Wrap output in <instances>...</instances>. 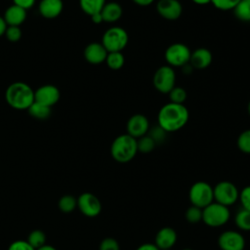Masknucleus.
Wrapping results in <instances>:
<instances>
[{
	"label": "nucleus",
	"mask_w": 250,
	"mask_h": 250,
	"mask_svg": "<svg viewBox=\"0 0 250 250\" xmlns=\"http://www.w3.org/2000/svg\"><path fill=\"white\" fill-rule=\"evenodd\" d=\"M230 217L229 207L213 201L202 209V222L210 228L226 225Z\"/></svg>",
	"instance_id": "nucleus-4"
},
{
	"label": "nucleus",
	"mask_w": 250,
	"mask_h": 250,
	"mask_svg": "<svg viewBox=\"0 0 250 250\" xmlns=\"http://www.w3.org/2000/svg\"><path fill=\"white\" fill-rule=\"evenodd\" d=\"M135 4L142 6V7H146L149 6L150 4H152L154 2V0H132Z\"/></svg>",
	"instance_id": "nucleus-40"
},
{
	"label": "nucleus",
	"mask_w": 250,
	"mask_h": 250,
	"mask_svg": "<svg viewBox=\"0 0 250 250\" xmlns=\"http://www.w3.org/2000/svg\"><path fill=\"white\" fill-rule=\"evenodd\" d=\"M61 97L60 90L51 84L43 85L34 91V102L52 107L55 105Z\"/></svg>",
	"instance_id": "nucleus-12"
},
{
	"label": "nucleus",
	"mask_w": 250,
	"mask_h": 250,
	"mask_svg": "<svg viewBox=\"0 0 250 250\" xmlns=\"http://www.w3.org/2000/svg\"><path fill=\"white\" fill-rule=\"evenodd\" d=\"M76 207H77V199L70 194L63 195L59 200V208L63 213H70Z\"/></svg>",
	"instance_id": "nucleus-27"
},
{
	"label": "nucleus",
	"mask_w": 250,
	"mask_h": 250,
	"mask_svg": "<svg viewBox=\"0 0 250 250\" xmlns=\"http://www.w3.org/2000/svg\"><path fill=\"white\" fill-rule=\"evenodd\" d=\"M188 198L191 205L203 209L214 201L213 187L207 182L198 181L190 187Z\"/></svg>",
	"instance_id": "nucleus-6"
},
{
	"label": "nucleus",
	"mask_w": 250,
	"mask_h": 250,
	"mask_svg": "<svg viewBox=\"0 0 250 250\" xmlns=\"http://www.w3.org/2000/svg\"><path fill=\"white\" fill-rule=\"evenodd\" d=\"M77 206L80 212L90 218L98 216L102 211L100 199L91 192H83L77 199Z\"/></svg>",
	"instance_id": "nucleus-10"
},
{
	"label": "nucleus",
	"mask_w": 250,
	"mask_h": 250,
	"mask_svg": "<svg viewBox=\"0 0 250 250\" xmlns=\"http://www.w3.org/2000/svg\"><path fill=\"white\" fill-rule=\"evenodd\" d=\"M234 223L239 229L249 231L250 230V211L244 208H240L235 214Z\"/></svg>",
	"instance_id": "nucleus-23"
},
{
	"label": "nucleus",
	"mask_w": 250,
	"mask_h": 250,
	"mask_svg": "<svg viewBox=\"0 0 250 250\" xmlns=\"http://www.w3.org/2000/svg\"><path fill=\"white\" fill-rule=\"evenodd\" d=\"M247 109H248V113H249V115H250V102L248 103V106H247Z\"/></svg>",
	"instance_id": "nucleus-45"
},
{
	"label": "nucleus",
	"mask_w": 250,
	"mask_h": 250,
	"mask_svg": "<svg viewBox=\"0 0 250 250\" xmlns=\"http://www.w3.org/2000/svg\"><path fill=\"white\" fill-rule=\"evenodd\" d=\"M182 250H193V249H190V248H184V249H182Z\"/></svg>",
	"instance_id": "nucleus-46"
},
{
	"label": "nucleus",
	"mask_w": 250,
	"mask_h": 250,
	"mask_svg": "<svg viewBox=\"0 0 250 250\" xmlns=\"http://www.w3.org/2000/svg\"><path fill=\"white\" fill-rule=\"evenodd\" d=\"M36 0H13V4L17 5L24 10H28L32 8L35 4Z\"/></svg>",
	"instance_id": "nucleus-38"
},
{
	"label": "nucleus",
	"mask_w": 250,
	"mask_h": 250,
	"mask_svg": "<svg viewBox=\"0 0 250 250\" xmlns=\"http://www.w3.org/2000/svg\"><path fill=\"white\" fill-rule=\"evenodd\" d=\"M99 250H120L118 241L112 237H106L100 243Z\"/></svg>",
	"instance_id": "nucleus-36"
},
{
	"label": "nucleus",
	"mask_w": 250,
	"mask_h": 250,
	"mask_svg": "<svg viewBox=\"0 0 250 250\" xmlns=\"http://www.w3.org/2000/svg\"><path fill=\"white\" fill-rule=\"evenodd\" d=\"M212 53L206 48H197L191 52L189 63L192 68L204 69L212 62Z\"/></svg>",
	"instance_id": "nucleus-18"
},
{
	"label": "nucleus",
	"mask_w": 250,
	"mask_h": 250,
	"mask_svg": "<svg viewBox=\"0 0 250 250\" xmlns=\"http://www.w3.org/2000/svg\"><path fill=\"white\" fill-rule=\"evenodd\" d=\"M4 35L10 42H18L21 37V29L20 26H7Z\"/></svg>",
	"instance_id": "nucleus-35"
},
{
	"label": "nucleus",
	"mask_w": 250,
	"mask_h": 250,
	"mask_svg": "<svg viewBox=\"0 0 250 250\" xmlns=\"http://www.w3.org/2000/svg\"><path fill=\"white\" fill-rule=\"evenodd\" d=\"M177 238H178L177 231L173 228L164 227L157 231L155 235L154 244L157 246L159 250L171 249L176 244Z\"/></svg>",
	"instance_id": "nucleus-15"
},
{
	"label": "nucleus",
	"mask_w": 250,
	"mask_h": 250,
	"mask_svg": "<svg viewBox=\"0 0 250 250\" xmlns=\"http://www.w3.org/2000/svg\"><path fill=\"white\" fill-rule=\"evenodd\" d=\"M103 21L108 23L117 21L123 14V9L118 2H106L101 11Z\"/></svg>",
	"instance_id": "nucleus-20"
},
{
	"label": "nucleus",
	"mask_w": 250,
	"mask_h": 250,
	"mask_svg": "<svg viewBox=\"0 0 250 250\" xmlns=\"http://www.w3.org/2000/svg\"><path fill=\"white\" fill-rule=\"evenodd\" d=\"M244 236L236 230H225L218 238V245L221 250H244Z\"/></svg>",
	"instance_id": "nucleus-11"
},
{
	"label": "nucleus",
	"mask_w": 250,
	"mask_h": 250,
	"mask_svg": "<svg viewBox=\"0 0 250 250\" xmlns=\"http://www.w3.org/2000/svg\"><path fill=\"white\" fill-rule=\"evenodd\" d=\"M149 130L148 119L141 113H136L132 115L126 124L127 134L135 139H139L147 134Z\"/></svg>",
	"instance_id": "nucleus-13"
},
{
	"label": "nucleus",
	"mask_w": 250,
	"mask_h": 250,
	"mask_svg": "<svg viewBox=\"0 0 250 250\" xmlns=\"http://www.w3.org/2000/svg\"><path fill=\"white\" fill-rule=\"evenodd\" d=\"M7 26H8V25H7V23H6L5 20H4V18L0 16V37L5 34V31H6Z\"/></svg>",
	"instance_id": "nucleus-41"
},
{
	"label": "nucleus",
	"mask_w": 250,
	"mask_h": 250,
	"mask_svg": "<svg viewBox=\"0 0 250 250\" xmlns=\"http://www.w3.org/2000/svg\"><path fill=\"white\" fill-rule=\"evenodd\" d=\"M244 1H247V2H250V0H244Z\"/></svg>",
	"instance_id": "nucleus-47"
},
{
	"label": "nucleus",
	"mask_w": 250,
	"mask_h": 250,
	"mask_svg": "<svg viewBox=\"0 0 250 250\" xmlns=\"http://www.w3.org/2000/svg\"><path fill=\"white\" fill-rule=\"evenodd\" d=\"M240 2V0H211L213 6L222 11L233 10V8Z\"/></svg>",
	"instance_id": "nucleus-33"
},
{
	"label": "nucleus",
	"mask_w": 250,
	"mask_h": 250,
	"mask_svg": "<svg viewBox=\"0 0 250 250\" xmlns=\"http://www.w3.org/2000/svg\"><path fill=\"white\" fill-rule=\"evenodd\" d=\"M137 152V139L127 133L117 136L110 146V154L112 158L119 163L131 161L136 156Z\"/></svg>",
	"instance_id": "nucleus-3"
},
{
	"label": "nucleus",
	"mask_w": 250,
	"mask_h": 250,
	"mask_svg": "<svg viewBox=\"0 0 250 250\" xmlns=\"http://www.w3.org/2000/svg\"><path fill=\"white\" fill-rule=\"evenodd\" d=\"M156 11L165 20L176 21L183 13V6L179 0H158Z\"/></svg>",
	"instance_id": "nucleus-14"
},
{
	"label": "nucleus",
	"mask_w": 250,
	"mask_h": 250,
	"mask_svg": "<svg viewBox=\"0 0 250 250\" xmlns=\"http://www.w3.org/2000/svg\"><path fill=\"white\" fill-rule=\"evenodd\" d=\"M166 134H167V132L164 131L159 125L154 126L153 128L149 129L147 132V135L155 142L156 145L164 142V140L166 138Z\"/></svg>",
	"instance_id": "nucleus-32"
},
{
	"label": "nucleus",
	"mask_w": 250,
	"mask_h": 250,
	"mask_svg": "<svg viewBox=\"0 0 250 250\" xmlns=\"http://www.w3.org/2000/svg\"><path fill=\"white\" fill-rule=\"evenodd\" d=\"M91 20H92V21H93L94 23H97V24H99V23H101V22L104 21L101 13H97V14L91 16Z\"/></svg>",
	"instance_id": "nucleus-42"
},
{
	"label": "nucleus",
	"mask_w": 250,
	"mask_h": 250,
	"mask_svg": "<svg viewBox=\"0 0 250 250\" xmlns=\"http://www.w3.org/2000/svg\"><path fill=\"white\" fill-rule=\"evenodd\" d=\"M106 0H79L81 10L88 16H93L97 13H101Z\"/></svg>",
	"instance_id": "nucleus-21"
},
{
	"label": "nucleus",
	"mask_w": 250,
	"mask_h": 250,
	"mask_svg": "<svg viewBox=\"0 0 250 250\" xmlns=\"http://www.w3.org/2000/svg\"><path fill=\"white\" fill-rule=\"evenodd\" d=\"M105 62L110 69L118 70L124 65L125 59L121 52H110L107 53Z\"/></svg>",
	"instance_id": "nucleus-25"
},
{
	"label": "nucleus",
	"mask_w": 250,
	"mask_h": 250,
	"mask_svg": "<svg viewBox=\"0 0 250 250\" xmlns=\"http://www.w3.org/2000/svg\"><path fill=\"white\" fill-rule=\"evenodd\" d=\"M155 146H156L155 142L147 134L137 139V146H138L139 152L149 153L154 149Z\"/></svg>",
	"instance_id": "nucleus-28"
},
{
	"label": "nucleus",
	"mask_w": 250,
	"mask_h": 250,
	"mask_svg": "<svg viewBox=\"0 0 250 250\" xmlns=\"http://www.w3.org/2000/svg\"><path fill=\"white\" fill-rule=\"evenodd\" d=\"M164 250H171V249H164Z\"/></svg>",
	"instance_id": "nucleus-48"
},
{
	"label": "nucleus",
	"mask_w": 250,
	"mask_h": 250,
	"mask_svg": "<svg viewBox=\"0 0 250 250\" xmlns=\"http://www.w3.org/2000/svg\"><path fill=\"white\" fill-rule=\"evenodd\" d=\"M27 111L29 115L36 119L44 120L47 119L51 115V107H48L46 105H43L41 104H38L34 102L28 108Z\"/></svg>",
	"instance_id": "nucleus-22"
},
{
	"label": "nucleus",
	"mask_w": 250,
	"mask_h": 250,
	"mask_svg": "<svg viewBox=\"0 0 250 250\" xmlns=\"http://www.w3.org/2000/svg\"><path fill=\"white\" fill-rule=\"evenodd\" d=\"M62 0H41L38 6L40 15L49 20L59 17L62 12Z\"/></svg>",
	"instance_id": "nucleus-17"
},
{
	"label": "nucleus",
	"mask_w": 250,
	"mask_h": 250,
	"mask_svg": "<svg viewBox=\"0 0 250 250\" xmlns=\"http://www.w3.org/2000/svg\"><path fill=\"white\" fill-rule=\"evenodd\" d=\"M189 113L184 104L169 102L158 111L157 125L167 133H172L182 129L188 121Z\"/></svg>",
	"instance_id": "nucleus-1"
},
{
	"label": "nucleus",
	"mask_w": 250,
	"mask_h": 250,
	"mask_svg": "<svg viewBox=\"0 0 250 250\" xmlns=\"http://www.w3.org/2000/svg\"><path fill=\"white\" fill-rule=\"evenodd\" d=\"M129 35L121 26H112L104 31L102 37V44L107 51L121 52L128 44Z\"/></svg>",
	"instance_id": "nucleus-5"
},
{
	"label": "nucleus",
	"mask_w": 250,
	"mask_h": 250,
	"mask_svg": "<svg viewBox=\"0 0 250 250\" xmlns=\"http://www.w3.org/2000/svg\"><path fill=\"white\" fill-rule=\"evenodd\" d=\"M191 1L197 5H207L211 3V0H191Z\"/></svg>",
	"instance_id": "nucleus-43"
},
{
	"label": "nucleus",
	"mask_w": 250,
	"mask_h": 250,
	"mask_svg": "<svg viewBox=\"0 0 250 250\" xmlns=\"http://www.w3.org/2000/svg\"><path fill=\"white\" fill-rule=\"evenodd\" d=\"M27 242L36 250L46 244V234L40 229H35L28 234Z\"/></svg>",
	"instance_id": "nucleus-26"
},
{
	"label": "nucleus",
	"mask_w": 250,
	"mask_h": 250,
	"mask_svg": "<svg viewBox=\"0 0 250 250\" xmlns=\"http://www.w3.org/2000/svg\"><path fill=\"white\" fill-rule=\"evenodd\" d=\"M152 83L158 92L168 94L176 86V74L174 68L168 64L157 68L153 74Z\"/></svg>",
	"instance_id": "nucleus-9"
},
{
	"label": "nucleus",
	"mask_w": 250,
	"mask_h": 250,
	"mask_svg": "<svg viewBox=\"0 0 250 250\" xmlns=\"http://www.w3.org/2000/svg\"><path fill=\"white\" fill-rule=\"evenodd\" d=\"M8 250H35V249L27 242V240H16L10 244Z\"/></svg>",
	"instance_id": "nucleus-37"
},
{
	"label": "nucleus",
	"mask_w": 250,
	"mask_h": 250,
	"mask_svg": "<svg viewBox=\"0 0 250 250\" xmlns=\"http://www.w3.org/2000/svg\"><path fill=\"white\" fill-rule=\"evenodd\" d=\"M238 200L241 203V208H244V209L250 211V185L244 187L239 191Z\"/></svg>",
	"instance_id": "nucleus-34"
},
{
	"label": "nucleus",
	"mask_w": 250,
	"mask_h": 250,
	"mask_svg": "<svg viewBox=\"0 0 250 250\" xmlns=\"http://www.w3.org/2000/svg\"><path fill=\"white\" fill-rule=\"evenodd\" d=\"M186 220L190 223V224H197L199 222L202 221V209L194 206V205H190L185 214Z\"/></svg>",
	"instance_id": "nucleus-30"
},
{
	"label": "nucleus",
	"mask_w": 250,
	"mask_h": 250,
	"mask_svg": "<svg viewBox=\"0 0 250 250\" xmlns=\"http://www.w3.org/2000/svg\"><path fill=\"white\" fill-rule=\"evenodd\" d=\"M3 18L8 26H20L26 19V10L13 4L6 9Z\"/></svg>",
	"instance_id": "nucleus-19"
},
{
	"label": "nucleus",
	"mask_w": 250,
	"mask_h": 250,
	"mask_svg": "<svg viewBox=\"0 0 250 250\" xmlns=\"http://www.w3.org/2000/svg\"><path fill=\"white\" fill-rule=\"evenodd\" d=\"M5 100L15 109L27 110L34 103V91L25 82L17 81L10 84L6 89Z\"/></svg>",
	"instance_id": "nucleus-2"
},
{
	"label": "nucleus",
	"mask_w": 250,
	"mask_h": 250,
	"mask_svg": "<svg viewBox=\"0 0 250 250\" xmlns=\"http://www.w3.org/2000/svg\"><path fill=\"white\" fill-rule=\"evenodd\" d=\"M236 145L240 151L246 154H250V129L240 133L237 138Z\"/></svg>",
	"instance_id": "nucleus-29"
},
{
	"label": "nucleus",
	"mask_w": 250,
	"mask_h": 250,
	"mask_svg": "<svg viewBox=\"0 0 250 250\" xmlns=\"http://www.w3.org/2000/svg\"><path fill=\"white\" fill-rule=\"evenodd\" d=\"M107 51L102 43L92 42L84 49L85 60L92 64H99L105 62Z\"/></svg>",
	"instance_id": "nucleus-16"
},
{
	"label": "nucleus",
	"mask_w": 250,
	"mask_h": 250,
	"mask_svg": "<svg viewBox=\"0 0 250 250\" xmlns=\"http://www.w3.org/2000/svg\"><path fill=\"white\" fill-rule=\"evenodd\" d=\"M169 98H170V102L174 103V104H184L185 101L187 100V92L184 88L179 87V86H175L169 93Z\"/></svg>",
	"instance_id": "nucleus-31"
},
{
	"label": "nucleus",
	"mask_w": 250,
	"mask_h": 250,
	"mask_svg": "<svg viewBox=\"0 0 250 250\" xmlns=\"http://www.w3.org/2000/svg\"><path fill=\"white\" fill-rule=\"evenodd\" d=\"M136 250H159V249L157 248V246L155 244L146 242V243L141 244Z\"/></svg>",
	"instance_id": "nucleus-39"
},
{
	"label": "nucleus",
	"mask_w": 250,
	"mask_h": 250,
	"mask_svg": "<svg viewBox=\"0 0 250 250\" xmlns=\"http://www.w3.org/2000/svg\"><path fill=\"white\" fill-rule=\"evenodd\" d=\"M36 250H57L55 247H53L52 245H47V244H45V245H43L42 247H40V248H38V249H36Z\"/></svg>",
	"instance_id": "nucleus-44"
},
{
	"label": "nucleus",
	"mask_w": 250,
	"mask_h": 250,
	"mask_svg": "<svg viewBox=\"0 0 250 250\" xmlns=\"http://www.w3.org/2000/svg\"><path fill=\"white\" fill-rule=\"evenodd\" d=\"M214 201L227 207L234 204L239 197V190L229 181H221L213 188Z\"/></svg>",
	"instance_id": "nucleus-8"
},
{
	"label": "nucleus",
	"mask_w": 250,
	"mask_h": 250,
	"mask_svg": "<svg viewBox=\"0 0 250 250\" xmlns=\"http://www.w3.org/2000/svg\"><path fill=\"white\" fill-rule=\"evenodd\" d=\"M235 18L241 21H250V2L240 0V2L233 8Z\"/></svg>",
	"instance_id": "nucleus-24"
},
{
	"label": "nucleus",
	"mask_w": 250,
	"mask_h": 250,
	"mask_svg": "<svg viewBox=\"0 0 250 250\" xmlns=\"http://www.w3.org/2000/svg\"><path fill=\"white\" fill-rule=\"evenodd\" d=\"M191 51L184 43H173L167 47L164 58L168 65L172 67H183L189 62Z\"/></svg>",
	"instance_id": "nucleus-7"
}]
</instances>
